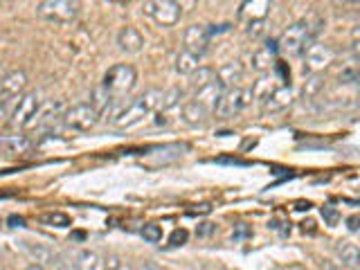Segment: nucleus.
I'll return each mask as SVG.
<instances>
[{
	"label": "nucleus",
	"instance_id": "nucleus-37",
	"mask_svg": "<svg viewBox=\"0 0 360 270\" xmlns=\"http://www.w3.org/2000/svg\"><path fill=\"white\" fill-rule=\"evenodd\" d=\"M140 270H167V268L160 266V264H155V262H144Z\"/></svg>",
	"mask_w": 360,
	"mask_h": 270
},
{
	"label": "nucleus",
	"instance_id": "nucleus-10",
	"mask_svg": "<svg viewBox=\"0 0 360 270\" xmlns=\"http://www.w3.org/2000/svg\"><path fill=\"white\" fill-rule=\"evenodd\" d=\"M214 32L217 30H214L212 25H189L185 30V37H183V45H185L183 50L196 54V56H202L207 52V45L214 37Z\"/></svg>",
	"mask_w": 360,
	"mask_h": 270
},
{
	"label": "nucleus",
	"instance_id": "nucleus-21",
	"mask_svg": "<svg viewBox=\"0 0 360 270\" xmlns=\"http://www.w3.org/2000/svg\"><path fill=\"white\" fill-rule=\"evenodd\" d=\"M112 99H115V97H112L104 86H99V88L93 90V97H90V106H93L99 112V115H106V112L110 110Z\"/></svg>",
	"mask_w": 360,
	"mask_h": 270
},
{
	"label": "nucleus",
	"instance_id": "nucleus-14",
	"mask_svg": "<svg viewBox=\"0 0 360 270\" xmlns=\"http://www.w3.org/2000/svg\"><path fill=\"white\" fill-rule=\"evenodd\" d=\"M273 0H243L239 7V20L252 22V20H266Z\"/></svg>",
	"mask_w": 360,
	"mask_h": 270
},
{
	"label": "nucleus",
	"instance_id": "nucleus-12",
	"mask_svg": "<svg viewBox=\"0 0 360 270\" xmlns=\"http://www.w3.org/2000/svg\"><path fill=\"white\" fill-rule=\"evenodd\" d=\"M292 104V88H290V84H279V86H275L273 90H270L268 95H264L262 97V110L266 112H281V110H286L288 106Z\"/></svg>",
	"mask_w": 360,
	"mask_h": 270
},
{
	"label": "nucleus",
	"instance_id": "nucleus-16",
	"mask_svg": "<svg viewBox=\"0 0 360 270\" xmlns=\"http://www.w3.org/2000/svg\"><path fill=\"white\" fill-rule=\"evenodd\" d=\"M117 45H120V50H124L127 54H138L144 48V37L140 34V30L127 25L117 34Z\"/></svg>",
	"mask_w": 360,
	"mask_h": 270
},
{
	"label": "nucleus",
	"instance_id": "nucleus-5",
	"mask_svg": "<svg viewBox=\"0 0 360 270\" xmlns=\"http://www.w3.org/2000/svg\"><path fill=\"white\" fill-rule=\"evenodd\" d=\"M138 84V72L131 63H117L108 68V72L104 75V86L112 97H120V95H127L135 88Z\"/></svg>",
	"mask_w": 360,
	"mask_h": 270
},
{
	"label": "nucleus",
	"instance_id": "nucleus-22",
	"mask_svg": "<svg viewBox=\"0 0 360 270\" xmlns=\"http://www.w3.org/2000/svg\"><path fill=\"white\" fill-rule=\"evenodd\" d=\"M198 61H200V56H196V54H191V52L183 50V52H180V54L176 56V72L189 77V75L198 68Z\"/></svg>",
	"mask_w": 360,
	"mask_h": 270
},
{
	"label": "nucleus",
	"instance_id": "nucleus-23",
	"mask_svg": "<svg viewBox=\"0 0 360 270\" xmlns=\"http://www.w3.org/2000/svg\"><path fill=\"white\" fill-rule=\"evenodd\" d=\"M214 79H217V70H212V68H196L194 72L189 75V84L194 90H200V88H205L207 84H212Z\"/></svg>",
	"mask_w": 360,
	"mask_h": 270
},
{
	"label": "nucleus",
	"instance_id": "nucleus-41",
	"mask_svg": "<svg viewBox=\"0 0 360 270\" xmlns=\"http://www.w3.org/2000/svg\"><path fill=\"white\" fill-rule=\"evenodd\" d=\"M311 205H309V202H297V210H309Z\"/></svg>",
	"mask_w": 360,
	"mask_h": 270
},
{
	"label": "nucleus",
	"instance_id": "nucleus-13",
	"mask_svg": "<svg viewBox=\"0 0 360 270\" xmlns=\"http://www.w3.org/2000/svg\"><path fill=\"white\" fill-rule=\"evenodd\" d=\"M223 86L219 84V79H214L212 84H207L205 88H200V90H196V95H194V101L196 104H200L202 108H205L210 115H214V110H217V106H219V99H221V95H223Z\"/></svg>",
	"mask_w": 360,
	"mask_h": 270
},
{
	"label": "nucleus",
	"instance_id": "nucleus-20",
	"mask_svg": "<svg viewBox=\"0 0 360 270\" xmlns=\"http://www.w3.org/2000/svg\"><path fill=\"white\" fill-rule=\"evenodd\" d=\"M210 117H212L210 112H207L205 108H202L200 104H196L194 99L187 101V104L183 106V120H185L187 124H191V127H198V124H205Z\"/></svg>",
	"mask_w": 360,
	"mask_h": 270
},
{
	"label": "nucleus",
	"instance_id": "nucleus-7",
	"mask_svg": "<svg viewBox=\"0 0 360 270\" xmlns=\"http://www.w3.org/2000/svg\"><path fill=\"white\" fill-rule=\"evenodd\" d=\"M39 108H41V97L37 93L20 95L14 112H11V122L9 124L14 129L34 127V120H37V115H39Z\"/></svg>",
	"mask_w": 360,
	"mask_h": 270
},
{
	"label": "nucleus",
	"instance_id": "nucleus-39",
	"mask_svg": "<svg viewBox=\"0 0 360 270\" xmlns=\"http://www.w3.org/2000/svg\"><path fill=\"white\" fill-rule=\"evenodd\" d=\"M324 270H349V268H345V266H333V264H324Z\"/></svg>",
	"mask_w": 360,
	"mask_h": 270
},
{
	"label": "nucleus",
	"instance_id": "nucleus-2",
	"mask_svg": "<svg viewBox=\"0 0 360 270\" xmlns=\"http://www.w3.org/2000/svg\"><path fill=\"white\" fill-rule=\"evenodd\" d=\"M318 34V27H313L309 20H297L281 34V39L277 43V50L286 52L290 56H297L313 43V37Z\"/></svg>",
	"mask_w": 360,
	"mask_h": 270
},
{
	"label": "nucleus",
	"instance_id": "nucleus-38",
	"mask_svg": "<svg viewBox=\"0 0 360 270\" xmlns=\"http://www.w3.org/2000/svg\"><path fill=\"white\" fill-rule=\"evenodd\" d=\"M358 221H360V219H358V214H354V217H349V219H347V223H349V230L356 232V230H358Z\"/></svg>",
	"mask_w": 360,
	"mask_h": 270
},
{
	"label": "nucleus",
	"instance_id": "nucleus-32",
	"mask_svg": "<svg viewBox=\"0 0 360 270\" xmlns=\"http://www.w3.org/2000/svg\"><path fill=\"white\" fill-rule=\"evenodd\" d=\"M322 219L326 221V225H338V221H340V212H338L333 205H324L322 207Z\"/></svg>",
	"mask_w": 360,
	"mask_h": 270
},
{
	"label": "nucleus",
	"instance_id": "nucleus-24",
	"mask_svg": "<svg viewBox=\"0 0 360 270\" xmlns=\"http://www.w3.org/2000/svg\"><path fill=\"white\" fill-rule=\"evenodd\" d=\"M324 90V75L313 72L309 75L307 84H304V99H315Z\"/></svg>",
	"mask_w": 360,
	"mask_h": 270
},
{
	"label": "nucleus",
	"instance_id": "nucleus-18",
	"mask_svg": "<svg viewBox=\"0 0 360 270\" xmlns=\"http://www.w3.org/2000/svg\"><path fill=\"white\" fill-rule=\"evenodd\" d=\"M335 255H338V264L349 268V270H358L360 266V252L356 243H349V241H340L335 245Z\"/></svg>",
	"mask_w": 360,
	"mask_h": 270
},
{
	"label": "nucleus",
	"instance_id": "nucleus-35",
	"mask_svg": "<svg viewBox=\"0 0 360 270\" xmlns=\"http://www.w3.org/2000/svg\"><path fill=\"white\" fill-rule=\"evenodd\" d=\"M214 232H217V225H214V223H202L200 228L196 230L198 236H210V234H214Z\"/></svg>",
	"mask_w": 360,
	"mask_h": 270
},
{
	"label": "nucleus",
	"instance_id": "nucleus-27",
	"mask_svg": "<svg viewBox=\"0 0 360 270\" xmlns=\"http://www.w3.org/2000/svg\"><path fill=\"white\" fill-rule=\"evenodd\" d=\"M142 236H144V241L158 243L162 239V228H160V225H155V223H149V225H144V228H142Z\"/></svg>",
	"mask_w": 360,
	"mask_h": 270
},
{
	"label": "nucleus",
	"instance_id": "nucleus-17",
	"mask_svg": "<svg viewBox=\"0 0 360 270\" xmlns=\"http://www.w3.org/2000/svg\"><path fill=\"white\" fill-rule=\"evenodd\" d=\"M243 72H245V68H243L241 61H230V63H225V65L219 68L217 79H219V84L223 88H232L243 79Z\"/></svg>",
	"mask_w": 360,
	"mask_h": 270
},
{
	"label": "nucleus",
	"instance_id": "nucleus-26",
	"mask_svg": "<svg viewBox=\"0 0 360 270\" xmlns=\"http://www.w3.org/2000/svg\"><path fill=\"white\" fill-rule=\"evenodd\" d=\"M183 90L180 88H172V90H167V93H162V104H160V108H174L180 99H183Z\"/></svg>",
	"mask_w": 360,
	"mask_h": 270
},
{
	"label": "nucleus",
	"instance_id": "nucleus-4",
	"mask_svg": "<svg viewBox=\"0 0 360 270\" xmlns=\"http://www.w3.org/2000/svg\"><path fill=\"white\" fill-rule=\"evenodd\" d=\"M252 99H255V93L248 88H241V86L225 88L221 99H219V106H217V110H214V115L223 117V120H230V117L239 115V112H243L248 106H250Z\"/></svg>",
	"mask_w": 360,
	"mask_h": 270
},
{
	"label": "nucleus",
	"instance_id": "nucleus-8",
	"mask_svg": "<svg viewBox=\"0 0 360 270\" xmlns=\"http://www.w3.org/2000/svg\"><path fill=\"white\" fill-rule=\"evenodd\" d=\"M142 11L162 27L176 25V22L180 20V16H183V14H180V9L172 3V0H146Z\"/></svg>",
	"mask_w": 360,
	"mask_h": 270
},
{
	"label": "nucleus",
	"instance_id": "nucleus-36",
	"mask_svg": "<svg viewBox=\"0 0 360 270\" xmlns=\"http://www.w3.org/2000/svg\"><path fill=\"white\" fill-rule=\"evenodd\" d=\"M232 236H234V239H243V236H250V228H245V225H239Z\"/></svg>",
	"mask_w": 360,
	"mask_h": 270
},
{
	"label": "nucleus",
	"instance_id": "nucleus-6",
	"mask_svg": "<svg viewBox=\"0 0 360 270\" xmlns=\"http://www.w3.org/2000/svg\"><path fill=\"white\" fill-rule=\"evenodd\" d=\"M99 112L90 106V101L88 104H75L72 108H68L63 115H61V120H63V124L68 129H72V131H82V133H86V131H93L95 127H97V122H99Z\"/></svg>",
	"mask_w": 360,
	"mask_h": 270
},
{
	"label": "nucleus",
	"instance_id": "nucleus-25",
	"mask_svg": "<svg viewBox=\"0 0 360 270\" xmlns=\"http://www.w3.org/2000/svg\"><path fill=\"white\" fill-rule=\"evenodd\" d=\"M41 223L54 225V228H68V225H70V219H68V214H63V212H52V214H43Z\"/></svg>",
	"mask_w": 360,
	"mask_h": 270
},
{
	"label": "nucleus",
	"instance_id": "nucleus-3",
	"mask_svg": "<svg viewBox=\"0 0 360 270\" xmlns=\"http://www.w3.org/2000/svg\"><path fill=\"white\" fill-rule=\"evenodd\" d=\"M39 18L48 22H72L82 14V0H41L37 7Z\"/></svg>",
	"mask_w": 360,
	"mask_h": 270
},
{
	"label": "nucleus",
	"instance_id": "nucleus-28",
	"mask_svg": "<svg viewBox=\"0 0 360 270\" xmlns=\"http://www.w3.org/2000/svg\"><path fill=\"white\" fill-rule=\"evenodd\" d=\"M340 82L342 84H356L358 82V68L356 63H347L340 70Z\"/></svg>",
	"mask_w": 360,
	"mask_h": 270
},
{
	"label": "nucleus",
	"instance_id": "nucleus-33",
	"mask_svg": "<svg viewBox=\"0 0 360 270\" xmlns=\"http://www.w3.org/2000/svg\"><path fill=\"white\" fill-rule=\"evenodd\" d=\"M264 30V20H252V22H245V32L250 34L252 39H257L259 34Z\"/></svg>",
	"mask_w": 360,
	"mask_h": 270
},
{
	"label": "nucleus",
	"instance_id": "nucleus-34",
	"mask_svg": "<svg viewBox=\"0 0 360 270\" xmlns=\"http://www.w3.org/2000/svg\"><path fill=\"white\" fill-rule=\"evenodd\" d=\"M172 3L180 9V14H185V11H191L198 5V0H172Z\"/></svg>",
	"mask_w": 360,
	"mask_h": 270
},
{
	"label": "nucleus",
	"instance_id": "nucleus-30",
	"mask_svg": "<svg viewBox=\"0 0 360 270\" xmlns=\"http://www.w3.org/2000/svg\"><path fill=\"white\" fill-rule=\"evenodd\" d=\"M187 239H189V232L185 228H178V230H174L172 234H169V245H172V248L185 245Z\"/></svg>",
	"mask_w": 360,
	"mask_h": 270
},
{
	"label": "nucleus",
	"instance_id": "nucleus-19",
	"mask_svg": "<svg viewBox=\"0 0 360 270\" xmlns=\"http://www.w3.org/2000/svg\"><path fill=\"white\" fill-rule=\"evenodd\" d=\"M75 270H106V257L95 250H82L77 255Z\"/></svg>",
	"mask_w": 360,
	"mask_h": 270
},
{
	"label": "nucleus",
	"instance_id": "nucleus-1",
	"mask_svg": "<svg viewBox=\"0 0 360 270\" xmlns=\"http://www.w3.org/2000/svg\"><path fill=\"white\" fill-rule=\"evenodd\" d=\"M160 104H162V93H160V90H149V93H144L142 97L133 99L124 110H120L117 115L110 120V124L115 129L138 127L140 122H144V117H149L153 110L160 108Z\"/></svg>",
	"mask_w": 360,
	"mask_h": 270
},
{
	"label": "nucleus",
	"instance_id": "nucleus-29",
	"mask_svg": "<svg viewBox=\"0 0 360 270\" xmlns=\"http://www.w3.org/2000/svg\"><path fill=\"white\" fill-rule=\"evenodd\" d=\"M106 270H135V268L124 262L122 257L110 255V257H106Z\"/></svg>",
	"mask_w": 360,
	"mask_h": 270
},
{
	"label": "nucleus",
	"instance_id": "nucleus-15",
	"mask_svg": "<svg viewBox=\"0 0 360 270\" xmlns=\"http://www.w3.org/2000/svg\"><path fill=\"white\" fill-rule=\"evenodd\" d=\"M277 43L275 41H268L266 45H262L255 54H252V70L257 72H266L270 70L275 63H277Z\"/></svg>",
	"mask_w": 360,
	"mask_h": 270
},
{
	"label": "nucleus",
	"instance_id": "nucleus-11",
	"mask_svg": "<svg viewBox=\"0 0 360 270\" xmlns=\"http://www.w3.org/2000/svg\"><path fill=\"white\" fill-rule=\"evenodd\" d=\"M25 86H27L25 70H11L0 77V108H5L11 99L20 97Z\"/></svg>",
	"mask_w": 360,
	"mask_h": 270
},
{
	"label": "nucleus",
	"instance_id": "nucleus-9",
	"mask_svg": "<svg viewBox=\"0 0 360 270\" xmlns=\"http://www.w3.org/2000/svg\"><path fill=\"white\" fill-rule=\"evenodd\" d=\"M302 54H304V72H309V75L322 72L324 68L331 65L335 59V52L329 45H322V43H311Z\"/></svg>",
	"mask_w": 360,
	"mask_h": 270
},
{
	"label": "nucleus",
	"instance_id": "nucleus-40",
	"mask_svg": "<svg viewBox=\"0 0 360 270\" xmlns=\"http://www.w3.org/2000/svg\"><path fill=\"white\" fill-rule=\"evenodd\" d=\"M25 270H45V268H43L41 264H32V266H27Z\"/></svg>",
	"mask_w": 360,
	"mask_h": 270
},
{
	"label": "nucleus",
	"instance_id": "nucleus-31",
	"mask_svg": "<svg viewBox=\"0 0 360 270\" xmlns=\"http://www.w3.org/2000/svg\"><path fill=\"white\" fill-rule=\"evenodd\" d=\"M5 146H9V153H20V151H25V149H27L30 142H27L25 138H22V135H18V138L7 140Z\"/></svg>",
	"mask_w": 360,
	"mask_h": 270
}]
</instances>
